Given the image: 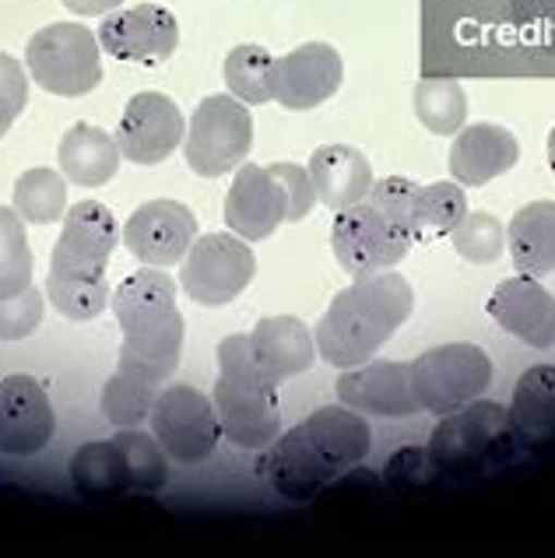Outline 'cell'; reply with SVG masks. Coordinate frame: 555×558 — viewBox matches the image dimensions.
<instances>
[{
    "label": "cell",
    "mask_w": 555,
    "mask_h": 558,
    "mask_svg": "<svg viewBox=\"0 0 555 558\" xmlns=\"http://www.w3.org/2000/svg\"><path fill=\"white\" fill-rule=\"evenodd\" d=\"M370 422L352 408H316L303 425L289 428L272 457L267 477L278 496L292 502H310L316 492L327 488L341 471L355 468L370 453Z\"/></svg>",
    "instance_id": "obj_1"
},
{
    "label": "cell",
    "mask_w": 555,
    "mask_h": 558,
    "mask_svg": "<svg viewBox=\"0 0 555 558\" xmlns=\"http://www.w3.org/2000/svg\"><path fill=\"white\" fill-rule=\"evenodd\" d=\"M415 310V292L398 270H376V275L355 278L348 289L335 295V302L321 316L313 330L316 352L338 369H352L376 355L398 327Z\"/></svg>",
    "instance_id": "obj_2"
},
{
    "label": "cell",
    "mask_w": 555,
    "mask_h": 558,
    "mask_svg": "<svg viewBox=\"0 0 555 558\" xmlns=\"http://www.w3.org/2000/svg\"><path fill=\"white\" fill-rule=\"evenodd\" d=\"M120 243V226L113 211L99 201H82L63 215V232L50 257L46 292L68 320L88 324L109 306L106 267Z\"/></svg>",
    "instance_id": "obj_3"
},
{
    "label": "cell",
    "mask_w": 555,
    "mask_h": 558,
    "mask_svg": "<svg viewBox=\"0 0 555 558\" xmlns=\"http://www.w3.org/2000/svg\"><path fill=\"white\" fill-rule=\"evenodd\" d=\"M113 316L123 330L117 365L141 373L155 387H166L180 365L186 330L177 306V281L158 267L123 278L113 292Z\"/></svg>",
    "instance_id": "obj_4"
},
{
    "label": "cell",
    "mask_w": 555,
    "mask_h": 558,
    "mask_svg": "<svg viewBox=\"0 0 555 558\" xmlns=\"http://www.w3.org/2000/svg\"><path fill=\"white\" fill-rule=\"evenodd\" d=\"M212 401L221 436L243 450H261L278 439V383L253 355L250 333H232L218 344V379Z\"/></svg>",
    "instance_id": "obj_5"
},
{
    "label": "cell",
    "mask_w": 555,
    "mask_h": 558,
    "mask_svg": "<svg viewBox=\"0 0 555 558\" xmlns=\"http://www.w3.org/2000/svg\"><path fill=\"white\" fill-rule=\"evenodd\" d=\"M425 450H430L433 468L447 477H479L503 468L517 450L510 411L493 401H471L443 414Z\"/></svg>",
    "instance_id": "obj_6"
},
{
    "label": "cell",
    "mask_w": 555,
    "mask_h": 558,
    "mask_svg": "<svg viewBox=\"0 0 555 558\" xmlns=\"http://www.w3.org/2000/svg\"><path fill=\"white\" fill-rule=\"evenodd\" d=\"M25 68L32 82L50 95L77 99L102 82L99 36L77 22H53L28 39Z\"/></svg>",
    "instance_id": "obj_7"
},
{
    "label": "cell",
    "mask_w": 555,
    "mask_h": 558,
    "mask_svg": "<svg viewBox=\"0 0 555 558\" xmlns=\"http://www.w3.org/2000/svg\"><path fill=\"white\" fill-rule=\"evenodd\" d=\"M411 393L422 411L450 414L488 390L493 383V359L479 344H439L408 362Z\"/></svg>",
    "instance_id": "obj_8"
},
{
    "label": "cell",
    "mask_w": 555,
    "mask_h": 558,
    "mask_svg": "<svg viewBox=\"0 0 555 558\" xmlns=\"http://www.w3.org/2000/svg\"><path fill=\"white\" fill-rule=\"evenodd\" d=\"M253 148V117L236 95H208L186 123V166L204 180L240 169Z\"/></svg>",
    "instance_id": "obj_9"
},
{
    "label": "cell",
    "mask_w": 555,
    "mask_h": 558,
    "mask_svg": "<svg viewBox=\"0 0 555 558\" xmlns=\"http://www.w3.org/2000/svg\"><path fill=\"white\" fill-rule=\"evenodd\" d=\"M253 278H257V257L250 253L246 239L236 232H208L190 243L177 281L201 306H229Z\"/></svg>",
    "instance_id": "obj_10"
},
{
    "label": "cell",
    "mask_w": 555,
    "mask_h": 558,
    "mask_svg": "<svg viewBox=\"0 0 555 558\" xmlns=\"http://www.w3.org/2000/svg\"><path fill=\"white\" fill-rule=\"evenodd\" d=\"M411 246H415V239L394 226L384 215V207H376L370 197H362L352 207H341L335 215L330 250H335L338 264L352 278H366L376 275V270L398 267Z\"/></svg>",
    "instance_id": "obj_11"
},
{
    "label": "cell",
    "mask_w": 555,
    "mask_h": 558,
    "mask_svg": "<svg viewBox=\"0 0 555 558\" xmlns=\"http://www.w3.org/2000/svg\"><path fill=\"white\" fill-rule=\"evenodd\" d=\"M152 436L162 442L166 457L180 464H201L218 450L221 422L212 397H204L194 387H162L152 404Z\"/></svg>",
    "instance_id": "obj_12"
},
{
    "label": "cell",
    "mask_w": 555,
    "mask_h": 558,
    "mask_svg": "<svg viewBox=\"0 0 555 558\" xmlns=\"http://www.w3.org/2000/svg\"><path fill=\"white\" fill-rule=\"evenodd\" d=\"M113 137L120 145V155L131 158L134 166H158L183 145L186 120L169 95L141 92L123 106V117Z\"/></svg>",
    "instance_id": "obj_13"
},
{
    "label": "cell",
    "mask_w": 555,
    "mask_h": 558,
    "mask_svg": "<svg viewBox=\"0 0 555 558\" xmlns=\"http://www.w3.org/2000/svg\"><path fill=\"white\" fill-rule=\"evenodd\" d=\"M57 433V414L43 383L32 376L0 379V453L36 457L50 446Z\"/></svg>",
    "instance_id": "obj_14"
},
{
    "label": "cell",
    "mask_w": 555,
    "mask_h": 558,
    "mask_svg": "<svg viewBox=\"0 0 555 558\" xmlns=\"http://www.w3.org/2000/svg\"><path fill=\"white\" fill-rule=\"evenodd\" d=\"M99 46L117 60L162 63L177 53V46H180L177 14L158 4L109 11L99 25Z\"/></svg>",
    "instance_id": "obj_15"
},
{
    "label": "cell",
    "mask_w": 555,
    "mask_h": 558,
    "mask_svg": "<svg viewBox=\"0 0 555 558\" xmlns=\"http://www.w3.org/2000/svg\"><path fill=\"white\" fill-rule=\"evenodd\" d=\"M197 221L194 211L180 201H148L141 204L123 226V243L141 264L148 267H172L186 257L194 243Z\"/></svg>",
    "instance_id": "obj_16"
},
{
    "label": "cell",
    "mask_w": 555,
    "mask_h": 558,
    "mask_svg": "<svg viewBox=\"0 0 555 558\" xmlns=\"http://www.w3.org/2000/svg\"><path fill=\"white\" fill-rule=\"evenodd\" d=\"M281 221H289V194L275 180V172L253 162L236 169L226 197V226L246 243H261Z\"/></svg>",
    "instance_id": "obj_17"
},
{
    "label": "cell",
    "mask_w": 555,
    "mask_h": 558,
    "mask_svg": "<svg viewBox=\"0 0 555 558\" xmlns=\"http://www.w3.org/2000/svg\"><path fill=\"white\" fill-rule=\"evenodd\" d=\"M345 77L341 53L327 43H303L295 46L289 57L278 60V85L275 99L285 109L306 113V109L324 106L327 99H335Z\"/></svg>",
    "instance_id": "obj_18"
},
{
    "label": "cell",
    "mask_w": 555,
    "mask_h": 558,
    "mask_svg": "<svg viewBox=\"0 0 555 558\" xmlns=\"http://www.w3.org/2000/svg\"><path fill=\"white\" fill-rule=\"evenodd\" d=\"M488 316L531 348L555 344V295L538 278L514 275L488 295Z\"/></svg>",
    "instance_id": "obj_19"
},
{
    "label": "cell",
    "mask_w": 555,
    "mask_h": 558,
    "mask_svg": "<svg viewBox=\"0 0 555 558\" xmlns=\"http://www.w3.org/2000/svg\"><path fill=\"white\" fill-rule=\"evenodd\" d=\"M338 397L359 414H376V418H408L419 411L415 393H411L408 362H362L345 369L338 379Z\"/></svg>",
    "instance_id": "obj_20"
},
{
    "label": "cell",
    "mask_w": 555,
    "mask_h": 558,
    "mask_svg": "<svg viewBox=\"0 0 555 558\" xmlns=\"http://www.w3.org/2000/svg\"><path fill=\"white\" fill-rule=\"evenodd\" d=\"M506 411H510V428L520 450L534 457L555 453V365H531L517 379Z\"/></svg>",
    "instance_id": "obj_21"
},
{
    "label": "cell",
    "mask_w": 555,
    "mask_h": 558,
    "mask_svg": "<svg viewBox=\"0 0 555 558\" xmlns=\"http://www.w3.org/2000/svg\"><path fill=\"white\" fill-rule=\"evenodd\" d=\"M520 158L517 137L499 123H474L457 131L450 145V177L461 186H485L488 180L506 177Z\"/></svg>",
    "instance_id": "obj_22"
},
{
    "label": "cell",
    "mask_w": 555,
    "mask_h": 558,
    "mask_svg": "<svg viewBox=\"0 0 555 558\" xmlns=\"http://www.w3.org/2000/svg\"><path fill=\"white\" fill-rule=\"evenodd\" d=\"M250 344H253V355H257V362L275 383H285L313 369V359H316L313 330L303 320H295V316H264V320L253 327Z\"/></svg>",
    "instance_id": "obj_23"
},
{
    "label": "cell",
    "mask_w": 555,
    "mask_h": 558,
    "mask_svg": "<svg viewBox=\"0 0 555 558\" xmlns=\"http://www.w3.org/2000/svg\"><path fill=\"white\" fill-rule=\"evenodd\" d=\"M310 177L321 204H327L330 211H341V207H352L370 194L373 166L352 145H324L310 158Z\"/></svg>",
    "instance_id": "obj_24"
},
{
    "label": "cell",
    "mask_w": 555,
    "mask_h": 558,
    "mask_svg": "<svg viewBox=\"0 0 555 558\" xmlns=\"http://www.w3.org/2000/svg\"><path fill=\"white\" fill-rule=\"evenodd\" d=\"M506 250L517 275L545 278L555 270V201H531L506 226Z\"/></svg>",
    "instance_id": "obj_25"
},
{
    "label": "cell",
    "mask_w": 555,
    "mask_h": 558,
    "mask_svg": "<svg viewBox=\"0 0 555 558\" xmlns=\"http://www.w3.org/2000/svg\"><path fill=\"white\" fill-rule=\"evenodd\" d=\"M60 169L63 177L77 186H102L117 177L120 169V145L117 137H109L106 131L92 123H77L68 134L60 137Z\"/></svg>",
    "instance_id": "obj_26"
},
{
    "label": "cell",
    "mask_w": 555,
    "mask_h": 558,
    "mask_svg": "<svg viewBox=\"0 0 555 558\" xmlns=\"http://www.w3.org/2000/svg\"><path fill=\"white\" fill-rule=\"evenodd\" d=\"M226 85L240 102L264 106L275 99L278 85V60L257 43L232 46L226 57Z\"/></svg>",
    "instance_id": "obj_27"
},
{
    "label": "cell",
    "mask_w": 555,
    "mask_h": 558,
    "mask_svg": "<svg viewBox=\"0 0 555 558\" xmlns=\"http://www.w3.org/2000/svg\"><path fill=\"white\" fill-rule=\"evenodd\" d=\"M71 482L77 492H85L92 499H109V496H120V492H131L123 457L113 439L82 446V450L71 457Z\"/></svg>",
    "instance_id": "obj_28"
},
{
    "label": "cell",
    "mask_w": 555,
    "mask_h": 558,
    "mask_svg": "<svg viewBox=\"0 0 555 558\" xmlns=\"http://www.w3.org/2000/svg\"><path fill=\"white\" fill-rule=\"evenodd\" d=\"M468 215V197L461 183H430L415 197V243L450 235Z\"/></svg>",
    "instance_id": "obj_29"
},
{
    "label": "cell",
    "mask_w": 555,
    "mask_h": 558,
    "mask_svg": "<svg viewBox=\"0 0 555 558\" xmlns=\"http://www.w3.org/2000/svg\"><path fill=\"white\" fill-rule=\"evenodd\" d=\"M415 117L425 131L439 137H450L468 120V95L454 77H430V82L415 85Z\"/></svg>",
    "instance_id": "obj_30"
},
{
    "label": "cell",
    "mask_w": 555,
    "mask_h": 558,
    "mask_svg": "<svg viewBox=\"0 0 555 558\" xmlns=\"http://www.w3.org/2000/svg\"><path fill=\"white\" fill-rule=\"evenodd\" d=\"M14 211L25 218V226H50L68 207V183L53 169H28L14 183Z\"/></svg>",
    "instance_id": "obj_31"
},
{
    "label": "cell",
    "mask_w": 555,
    "mask_h": 558,
    "mask_svg": "<svg viewBox=\"0 0 555 558\" xmlns=\"http://www.w3.org/2000/svg\"><path fill=\"white\" fill-rule=\"evenodd\" d=\"M158 390L162 387H155L152 379L117 365V373L109 376V383L102 387V414L109 422H117L120 428H134L141 422H148Z\"/></svg>",
    "instance_id": "obj_32"
},
{
    "label": "cell",
    "mask_w": 555,
    "mask_h": 558,
    "mask_svg": "<svg viewBox=\"0 0 555 558\" xmlns=\"http://www.w3.org/2000/svg\"><path fill=\"white\" fill-rule=\"evenodd\" d=\"M32 246L25 218L14 207H0V299H11L32 284Z\"/></svg>",
    "instance_id": "obj_33"
},
{
    "label": "cell",
    "mask_w": 555,
    "mask_h": 558,
    "mask_svg": "<svg viewBox=\"0 0 555 558\" xmlns=\"http://www.w3.org/2000/svg\"><path fill=\"white\" fill-rule=\"evenodd\" d=\"M117 450L123 457L126 468V482L134 492H158L169 482V464H166V450L155 436L141 433V428H123L113 439Z\"/></svg>",
    "instance_id": "obj_34"
},
{
    "label": "cell",
    "mask_w": 555,
    "mask_h": 558,
    "mask_svg": "<svg viewBox=\"0 0 555 558\" xmlns=\"http://www.w3.org/2000/svg\"><path fill=\"white\" fill-rule=\"evenodd\" d=\"M450 239H454V250L461 253L468 264H496L503 257L506 229H503V221L488 211H468L461 218V226L450 232Z\"/></svg>",
    "instance_id": "obj_35"
},
{
    "label": "cell",
    "mask_w": 555,
    "mask_h": 558,
    "mask_svg": "<svg viewBox=\"0 0 555 558\" xmlns=\"http://www.w3.org/2000/svg\"><path fill=\"white\" fill-rule=\"evenodd\" d=\"M419 183L408 177H387L370 186V201L376 207H384V215L398 226L401 232H408L415 239V197H419Z\"/></svg>",
    "instance_id": "obj_36"
},
{
    "label": "cell",
    "mask_w": 555,
    "mask_h": 558,
    "mask_svg": "<svg viewBox=\"0 0 555 558\" xmlns=\"http://www.w3.org/2000/svg\"><path fill=\"white\" fill-rule=\"evenodd\" d=\"M43 324V295L36 284L25 292L0 299V341H22Z\"/></svg>",
    "instance_id": "obj_37"
},
{
    "label": "cell",
    "mask_w": 555,
    "mask_h": 558,
    "mask_svg": "<svg viewBox=\"0 0 555 558\" xmlns=\"http://www.w3.org/2000/svg\"><path fill=\"white\" fill-rule=\"evenodd\" d=\"M28 106V77L25 68L14 57L0 53V137L8 126L19 120V113Z\"/></svg>",
    "instance_id": "obj_38"
},
{
    "label": "cell",
    "mask_w": 555,
    "mask_h": 558,
    "mask_svg": "<svg viewBox=\"0 0 555 558\" xmlns=\"http://www.w3.org/2000/svg\"><path fill=\"white\" fill-rule=\"evenodd\" d=\"M267 169L275 172V180L285 186V194H289V221H303L313 211V207L321 204L310 169L295 166V162H275V166H267Z\"/></svg>",
    "instance_id": "obj_39"
},
{
    "label": "cell",
    "mask_w": 555,
    "mask_h": 558,
    "mask_svg": "<svg viewBox=\"0 0 555 558\" xmlns=\"http://www.w3.org/2000/svg\"><path fill=\"white\" fill-rule=\"evenodd\" d=\"M433 477H439V471L433 468L430 450H419V446H405V450L387 460V482L401 492H411L419 485H430Z\"/></svg>",
    "instance_id": "obj_40"
},
{
    "label": "cell",
    "mask_w": 555,
    "mask_h": 558,
    "mask_svg": "<svg viewBox=\"0 0 555 558\" xmlns=\"http://www.w3.org/2000/svg\"><path fill=\"white\" fill-rule=\"evenodd\" d=\"M60 4L74 14H82V19H102V14L117 11L123 0H60Z\"/></svg>",
    "instance_id": "obj_41"
},
{
    "label": "cell",
    "mask_w": 555,
    "mask_h": 558,
    "mask_svg": "<svg viewBox=\"0 0 555 558\" xmlns=\"http://www.w3.org/2000/svg\"><path fill=\"white\" fill-rule=\"evenodd\" d=\"M548 169H552V177H555V126L548 131Z\"/></svg>",
    "instance_id": "obj_42"
}]
</instances>
